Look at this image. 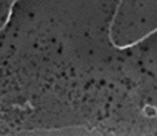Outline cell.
Segmentation results:
<instances>
[{
    "mask_svg": "<svg viewBox=\"0 0 157 136\" xmlns=\"http://www.w3.org/2000/svg\"><path fill=\"white\" fill-rule=\"evenodd\" d=\"M19 2V0H13V2L12 3H11V6H10V10H8V15H7V19H6V20H4V23H3V25L2 27H0V32H2V31L3 29H4L6 28V27L7 25H8L10 24V21H11V17H12V12H13V6L15 4H16V3Z\"/></svg>",
    "mask_w": 157,
    "mask_h": 136,
    "instance_id": "obj_1",
    "label": "cell"
}]
</instances>
